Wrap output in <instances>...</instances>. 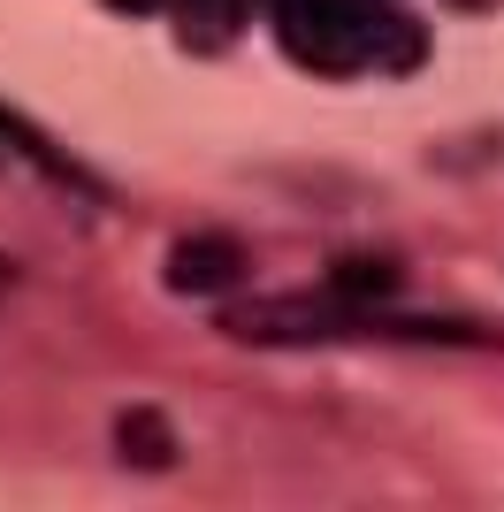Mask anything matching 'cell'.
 I'll use <instances>...</instances> for the list:
<instances>
[{
    "mask_svg": "<svg viewBox=\"0 0 504 512\" xmlns=\"http://www.w3.org/2000/svg\"><path fill=\"white\" fill-rule=\"evenodd\" d=\"M0 268H8V260H0ZM0 291H8V276H0Z\"/></svg>",
    "mask_w": 504,
    "mask_h": 512,
    "instance_id": "cell-10",
    "label": "cell"
},
{
    "mask_svg": "<svg viewBox=\"0 0 504 512\" xmlns=\"http://www.w3.org/2000/svg\"><path fill=\"white\" fill-rule=\"evenodd\" d=\"M168 16H176V39L191 54H222V46H237L252 0H168Z\"/></svg>",
    "mask_w": 504,
    "mask_h": 512,
    "instance_id": "cell-4",
    "label": "cell"
},
{
    "mask_svg": "<svg viewBox=\"0 0 504 512\" xmlns=\"http://www.w3.org/2000/svg\"><path fill=\"white\" fill-rule=\"evenodd\" d=\"M375 314L344 306L321 283V291H298V299H252V306H230L222 314V337L237 344H321V337H367Z\"/></svg>",
    "mask_w": 504,
    "mask_h": 512,
    "instance_id": "cell-2",
    "label": "cell"
},
{
    "mask_svg": "<svg viewBox=\"0 0 504 512\" xmlns=\"http://www.w3.org/2000/svg\"><path fill=\"white\" fill-rule=\"evenodd\" d=\"M398 260H375V253H352V260H336L329 268V291L344 306H359V314H375L382 299H398Z\"/></svg>",
    "mask_w": 504,
    "mask_h": 512,
    "instance_id": "cell-6",
    "label": "cell"
},
{
    "mask_svg": "<svg viewBox=\"0 0 504 512\" xmlns=\"http://www.w3.org/2000/svg\"><path fill=\"white\" fill-rule=\"evenodd\" d=\"M451 8H504V0H451Z\"/></svg>",
    "mask_w": 504,
    "mask_h": 512,
    "instance_id": "cell-9",
    "label": "cell"
},
{
    "mask_svg": "<svg viewBox=\"0 0 504 512\" xmlns=\"http://www.w3.org/2000/svg\"><path fill=\"white\" fill-rule=\"evenodd\" d=\"M161 276H168L176 299H222V291L245 283V245L222 237V230H191V237L168 245V268H161Z\"/></svg>",
    "mask_w": 504,
    "mask_h": 512,
    "instance_id": "cell-3",
    "label": "cell"
},
{
    "mask_svg": "<svg viewBox=\"0 0 504 512\" xmlns=\"http://www.w3.org/2000/svg\"><path fill=\"white\" fill-rule=\"evenodd\" d=\"M115 16H153V8H168V0H107Z\"/></svg>",
    "mask_w": 504,
    "mask_h": 512,
    "instance_id": "cell-8",
    "label": "cell"
},
{
    "mask_svg": "<svg viewBox=\"0 0 504 512\" xmlns=\"http://www.w3.org/2000/svg\"><path fill=\"white\" fill-rule=\"evenodd\" d=\"M420 62H428V23H420V16H390V8H375V31H367V69L413 77Z\"/></svg>",
    "mask_w": 504,
    "mask_h": 512,
    "instance_id": "cell-5",
    "label": "cell"
},
{
    "mask_svg": "<svg viewBox=\"0 0 504 512\" xmlns=\"http://www.w3.org/2000/svg\"><path fill=\"white\" fill-rule=\"evenodd\" d=\"M367 31H375V0H275V39L314 77L367 69Z\"/></svg>",
    "mask_w": 504,
    "mask_h": 512,
    "instance_id": "cell-1",
    "label": "cell"
},
{
    "mask_svg": "<svg viewBox=\"0 0 504 512\" xmlns=\"http://www.w3.org/2000/svg\"><path fill=\"white\" fill-rule=\"evenodd\" d=\"M115 451H123V467H176V428H168V413L130 406L123 421H115Z\"/></svg>",
    "mask_w": 504,
    "mask_h": 512,
    "instance_id": "cell-7",
    "label": "cell"
}]
</instances>
